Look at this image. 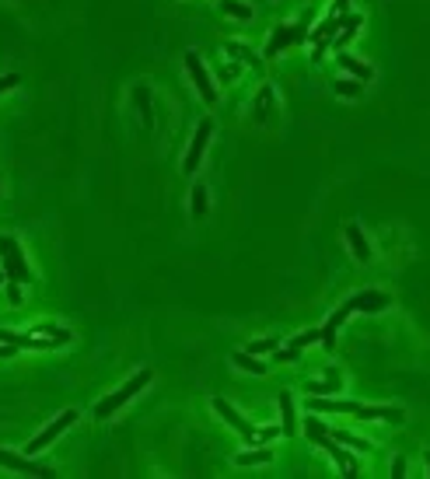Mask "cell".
<instances>
[{"label": "cell", "mask_w": 430, "mask_h": 479, "mask_svg": "<svg viewBox=\"0 0 430 479\" xmlns=\"http://www.w3.org/2000/svg\"><path fill=\"white\" fill-rule=\"evenodd\" d=\"M210 137H214V119H200V126H196V133H193V140H189L186 161H182V172H186V175H193V172L200 168V161H203V154H207Z\"/></svg>", "instance_id": "5b68a950"}, {"label": "cell", "mask_w": 430, "mask_h": 479, "mask_svg": "<svg viewBox=\"0 0 430 479\" xmlns=\"http://www.w3.org/2000/svg\"><path fill=\"white\" fill-rule=\"evenodd\" d=\"M189 210H193V217H207V210H210L207 186H193V192H189Z\"/></svg>", "instance_id": "484cf974"}, {"label": "cell", "mask_w": 430, "mask_h": 479, "mask_svg": "<svg viewBox=\"0 0 430 479\" xmlns=\"http://www.w3.org/2000/svg\"><path fill=\"white\" fill-rule=\"evenodd\" d=\"M339 67H343V70H346L350 77H357V81H364V85H367V81L374 77V70H371V67H367L364 60H357V56H350V53H339Z\"/></svg>", "instance_id": "e0dca14e"}, {"label": "cell", "mask_w": 430, "mask_h": 479, "mask_svg": "<svg viewBox=\"0 0 430 479\" xmlns=\"http://www.w3.org/2000/svg\"><path fill=\"white\" fill-rule=\"evenodd\" d=\"M231 361H234V364H238L241 371H248V375H266V364H263V361H259L255 354H248V350H238V354H234Z\"/></svg>", "instance_id": "cb8c5ba5"}, {"label": "cell", "mask_w": 430, "mask_h": 479, "mask_svg": "<svg viewBox=\"0 0 430 479\" xmlns=\"http://www.w3.org/2000/svg\"><path fill=\"white\" fill-rule=\"evenodd\" d=\"M312 343H322V329H308V332H301V336H294L291 343H287V350H277V361H298L301 357V350L305 347H312Z\"/></svg>", "instance_id": "7c38bea8"}, {"label": "cell", "mask_w": 430, "mask_h": 479, "mask_svg": "<svg viewBox=\"0 0 430 479\" xmlns=\"http://www.w3.org/2000/svg\"><path fill=\"white\" fill-rule=\"evenodd\" d=\"M301 427H305V437H308L312 444H319V448H322V441L329 437V430H332V427H329V423H322L315 413H312V416H305V423H301Z\"/></svg>", "instance_id": "7402d4cb"}, {"label": "cell", "mask_w": 430, "mask_h": 479, "mask_svg": "<svg viewBox=\"0 0 430 479\" xmlns=\"http://www.w3.org/2000/svg\"><path fill=\"white\" fill-rule=\"evenodd\" d=\"M346 7H350V0H332V14H346Z\"/></svg>", "instance_id": "e575fe53"}, {"label": "cell", "mask_w": 430, "mask_h": 479, "mask_svg": "<svg viewBox=\"0 0 430 479\" xmlns=\"http://www.w3.org/2000/svg\"><path fill=\"white\" fill-rule=\"evenodd\" d=\"M287 46H294V25H277L273 28V35H270V42H266V56L273 60L280 49H287Z\"/></svg>", "instance_id": "9a60e30c"}, {"label": "cell", "mask_w": 430, "mask_h": 479, "mask_svg": "<svg viewBox=\"0 0 430 479\" xmlns=\"http://www.w3.org/2000/svg\"><path fill=\"white\" fill-rule=\"evenodd\" d=\"M346 315H350V308L343 304V308H336V311L325 318V325H322V350H336V332H339V325L346 322Z\"/></svg>", "instance_id": "5bb4252c"}, {"label": "cell", "mask_w": 430, "mask_h": 479, "mask_svg": "<svg viewBox=\"0 0 430 479\" xmlns=\"http://www.w3.org/2000/svg\"><path fill=\"white\" fill-rule=\"evenodd\" d=\"M186 70H189V81L196 85V92L200 98L207 101V105H217V88L214 81H210V74H207V67H203V60H200V53H186Z\"/></svg>", "instance_id": "8992f818"}, {"label": "cell", "mask_w": 430, "mask_h": 479, "mask_svg": "<svg viewBox=\"0 0 430 479\" xmlns=\"http://www.w3.org/2000/svg\"><path fill=\"white\" fill-rule=\"evenodd\" d=\"M280 434H284V427H263V430H255L252 441H255V444H270V441H277Z\"/></svg>", "instance_id": "4dcf8cb0"}, {"label": "cell", "mask_w": 430, "mask_h": 479, "mask_svg": "<svg viewBox=\"0 0 430 479\" xmlns=\"http://www.w3.org/2000/svg\"><path fill=\"white\" fill-rule=\"evenodd\" d=\"M0 263H4V273H7L11 280H18V284H28V280H32V270H28V263H25L21 245H18L14 238H7V235H0Z\"/></svg>", "instance_id": "3957f363"}, {"label": "cell", "mask_w": 430, "mask_h": 479, "mask_svg": "<svg viewBox=\"0 0 430 479\" xmlns=\"http://www.w3.org/2000/svg\"><path fill=\"white\" fill-rule=\"evenodd\" d=\"M346 245H350V252L357 256V263H367V259H371V245H367V238H364V231H360L357 224L346 228Z\"/></svg>", "instance_id": "2e32d148"}, {"label": "cell", "mask_w": 430, "mask_h": 479, "mask_svg": "<svg viewBox=\"0 0 430 479\" xmlns=\"http://www.w3.org/2000/svg\"><path fill=\"white\" fill-rule=\"evenodd\" d=\"M322 448L329 452V455H332V462L339 466V473H346V476H353V473H357L360 459H357V455H353V452H350L346 444H339V441H336L332 434H329V437L322 441Z\"/></svg>", "instance_id": "8fae6325"}, {"label": "cell", "mask_w": 430, "mask_h": 479, "mask_svg": "<svg viewBox=\"0 0 430 479\" xmlns=\"http://www.w3.org/2000/svg\"><path fill=\"white\" fill-rule=\"evenodd\" d=\"M11 88H18V74H4V77H0V95L11 92Z\"/></svg>", "instance_id": "d6a6232c"}, {"label": "cell", "mask_w": 430, "mask_h": 479, "mask_svg": "<svg viewBox=\"0 0 430 479\" xmlns=\"http://www.w3.org/2000/svg\"><path fill=\"white\" fill-rule=\"evenodd\" d=\"M214 413L224 420V423H227V427H231V430H238L245 441H252V437H255V427H252V423H248V420H245V416H241V413H238V409L227 402V399H214Z\"/></svg>", "instance_id": "30bf717a"}, {"label": "cell", "mask_w": 430, "mask_h": 479, "mask_svg": "<svg viewBox=\"0 0 430 479\" xmlns=\"http://www.w3.org/2000/svg\"><path fill=\"white\" fill-rule=\"evenodd\" d=\"M0 284H4V273H0Z\"/></svg>", "instance_id": "74e56055"}, {"label": "cell", "mask_w": 430, "mask_h": 479, "mask_svg": "<svg viewBox=\"0 0 430 479\" xmlns=\"http://www.w3.org/2000/svg\"><path fill=\"white\" fill-rule=\"evenodd\" d=\"M14 350H18V347H11V343H4V347H0V357H14Z\"/></svg>", "instance_id": "d590c367"}, {"label": "cell", "mask_w": 430, "mask_h": 479, "mask_svg": "<svg viewBox=\"0 0 430 479\" xmlns=\"http://www.w3.org/2000/svg\"><path fill=\"white\" fill-rule=\"evenodd\" d=\"M151 378H154V371H147V368H144V371H137V375H133L129 382L119 385V388H115L112 395H106V399H102V402L95 406V416H99V420H108V416H112V413H115L119 406H126V402H129V399H133L137 392H144V388L151 385Z\"/></svg>", "instance_id": "7a4b0ae2"}, {"label": "cell", "mask_w": 430, "mask_h": 479, "mask_svg": "<svg viewBox=\"0 0 430 479\" xmlns=\"http://www.w3.org/2000/svg\"><path fill=\"white\" fill-rule=\"evenodd\" d=\"M217 11H224V14L234 18V21H252V14H255L245 0H217Z\"/></svg>", "instance_id": "603a6c76"}, {"label": "cell", "mask_w": 430, "mask_h": 479, "mask_svg": "<svg viewBox=\"0 0 430 479\" xmlns=\"http://www.w3.org/2000/svg\"><path fill=\"white\" fill-rule=\"evenodd\" d=\"M74 423H77V409H63V413H60V416H56V420H53V423H49L42 434H35V437L25 444V455H39L42 448H49V444H53V441H56V437H60L67 427H74Z\"/></svg>", "instance_id": "277c9868"}, {"label": "cell", "mask_w": 430, "mask_h": 479, "mask_svg": "<svg viewBox=\"0 0 430 479\" xmlns=\"http://www.w3.org/2000/svg\"><path fill=\"white\" fill-rule=\"evenodd\" d=\"M403 476H406V459L399 455V459L392 462V479H403Z\"/></svg>", "instance_id": "836d02e7"}, {"label": "cell", "mask_w": 430, "mask_h": 479, "mask_svg": "<svg viewBox=\"0 0 430 479\" xmlns=\"http://www.w3.org/2000/svg\"><path fill=\"white\" fill-rule=\"evenodd\" d=\"M227 53H231L234 60H245V63H248V67H255V70L263 67V60H259V56H255V53H252L248 46H238V42H227Z\"/></svg>", "instance_id": "83f0119b"}, {"label": "cell", "mask_w": 430, "mask_h": 479, "mask_svg": "<svg viewBox=\"0 0 430 479\" xmlns=\"http://www.w3.org/2000/svg\"><path fill=\"white\" fill-rule=\"evenodd\" d=\"M332 437H336L339 444H346V448H357V452H371V448H374L371 441H364V437H353V434H343V430H336Z\"/></svg>", "instance_id": "f1b7e54d"}, {"label": "cell", "mask_w": 430, "mask_h": 479, "mask_svg": "<svg viewBox=\"0 0 430 479\" xmlns=\"http://www.w3.org/2000/svg\"><path fill=\"white\" fill-rule=\"evenodd\" d=\"M424 459H427V476H430V452H427V455H424Z\"/></svg>", "instance_id": "8d00e7d4"}, {"label": "cell", "mask_w": 430, "mask_h": 479, "mask_svg": "<svg viewBox=\"0 0 430 479\" xmlns=\"http://www.w3.org/2000/svg\"><path fill=\"white\" fill-rule=\"evenodd\" d=\"M339 388H343V378H339V371H336V368H329V371H325L322 382L308 385V392H312V395H339Z\"/></svg>", "instance_id": "ffe728a7"}, {"label": "cell", "mask_w": 430, "mask_h": 479, "mask_svg": "<svg viewBox=\"0 0 430 479\" xmlns=\"http://www.w3.org/2000/svg\"><path fill=\"white\" fill-rule=\"evenodd\" d=\"M280 416H284V434H298V409H294V399L291 392H280Z\"/></svg>", "instance_id": "44dd1931"}, {"label": "cell", "mask_w": 430, "mask_h": 479, "mask_svg": "<svg viewBox=\"0 0 430 479\" xmlns=\"http://www.w3.org/2000/svg\"><path fill=\"white\" fill-rule=\"evenodd\" d=\"M277 347H280V343H277V340H273V336H266V340H255V343H248V347H245V350H248V354H255V357H259V354H270V350H277Z\"/></svg>", "instance_id": "f546056e"}, {"label": "cell", "mask_w": 430, "mask_h": 479, "mask_svg": "<svg viewBox=\"0 0 430 479\" xmlns=\"http://www.w3.org/2000/svg\"><path fill=\"white\" fill-rule=\"evenodd\" d=\"M263 462H273V448L270 444H259V448H248V452H238L234 455V466H263Z\"/></svg>", "instance_id": "ac0fdd59"}, {"label": "cell", "mask_w": 430, "mask_h": 479, "mask_svg": "<svg viewBox=\"0 0 430 479\" xmlns=\"http://www.w3.org/2000/svg\"><path fill=\"white\" fill-rule=\"evenodd\" d=\"M392 304V297L385 294V290H374V287H367V290H357L350 301H346V308L350 311H364V315H374V311H385Z\"/></svg>", "instance_id": "ba28073f"}, {"label": "cell", "mask_w": 430, "mask_h": 479, "mask_svg": "<svg viewBox=\"0 0 430 479\" xmlns=\"http://www.w3.org/2000/svg\"><path fill=\"white\" fill-rule=\"evenodd\" d=\"M312 413H346V416H360V420H403V409L396 406H364V402H343V399H325V395H312L305 402Z\"/></svg>", "instance_id": "6da1fadb"}, {"label": "cell", "mask_w": 430, "mask_h": 479, "mask_svg": "<svg viewBox=\"0 0 430 479\" xmlns=\"http://www.w3.org/2000/svg\"><path fill=\"white\" fill-rule=\"evenodd\" d=\"M21 297H25L21 284H18V280H11V284H7V301H11V304H21Z\"/></svg>", "instance_id": "1f68e13d"}, {"label": "cell", "mask_w": 430, "mask_h": 479, "mask_svg": "<svg viewBox=\"0 0 430 479\" xmlns=\"http://www.w3.org/2000/svg\"><path fill=\"white\" fill-rule=\"evenodd\" d=\"M339 25H343V14H329L325 21H319V25L308 32V42L315 46V49H312V56H315V60H322V56H325L329 42L339 35Z\"/></svg>", "instance_id": "52a82bcc"}, {"label": "cell", "mask_w": 430, "mask_h": 479, "mask_svg": "<svg viewBox=\"0 0 430 479\" xmlns=\"http://www.w3.org/2000/svg\"><path fill=\"white\" fill-rule=\"evenodd\" d=\"M0 466H4V469H11V473H21V476L53 479V469L35 466V462H32V455H14V452H7V448H0Z\"/></svg>", "instance_id": "9c48e42d"}, {"label": "cell", "mask_w": 430, "mask_h": 479, "mask_svg": "<svg viewBox=\"0 0 430 479\" xmlns=\"http://www.w3.org/2000/svg\"><path fill=\"white\" fill-rule=\"evenodd\" d=\"M360 25H364V18H360V14H343V25H339V35L332 39V46H336V49H343V46L360 32Z\"/></svg>", "instance_id": "d6986e66"}, {"label": "cell", "mask_w": 430, "mask_h": 479, "mask_svg": "<svg viewBox=\"0 0 430 479\" xmlns=\"http://www.w3.org/2000/svg\"><path fill=\"white\" fill-rule=\"evenodd\" d=\"M273 112H277V92H273V85H263L259 95H255V105H252V119L266 123Z\"/></svg>", "instance_id": "4fadbf2b"}, {"label": "cell", "mask_w": 430, "mask_h": 479, "mask_svg": "<svg viewBox=\"0 0 430 479\" xmlns=\"http://www.w3.org/2000/svg\"><path fill=\"white\" fill-rule=\"evenodd\" d=\"M133 101H137V108H140L144 126L151 130V123H154V119H151V88H147V85H137V88H133Z\"/></svg>", "instance_id": "d4e9b609"}, {"label": "cell", "mask_w": 430, "mask_h": 479, "mask_svg": "<svg viewBox=\"0 0 430 479\" xmlns=\"http://www.w3.org/2000/svg\"><path fill=\"white\" fill-rule=\"evenodd\" d=\"M332 92L343 98H357V95H364V81H357V77H339V81L332 85Z\"/></svg>", "instance_id": "4316f807"}]
</instances>
